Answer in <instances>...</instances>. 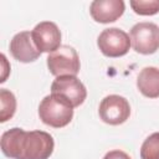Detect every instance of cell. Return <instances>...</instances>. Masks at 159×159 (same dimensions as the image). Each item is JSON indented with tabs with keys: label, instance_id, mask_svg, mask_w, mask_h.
I'll return each instance as SVG.
<instances>
[{
	"label": "cell",
	"instance_id": "cell-6",
	"mask_svg": "<svg viewBox=\"0 0 159 159\" xmlns=\"http://www.w3.org/2000/svg\"><path fill=\"white\" fill-rule=\"evenodd\" d=\"M99 118L111 125H118L124 123L130 116L129 102L118 94H109L104 97L98 108Z\"/></svg>",
	"mask_w": 159,
	"mask_h": 159
},
{
	"label": "cell",
	"instance_id": "cell-9",
	"mask_svg": "<svg viewBox=\"0 0 159 159\" xmlns=\"http://www.w3.org/2000/svg\"><path fill=\"white\" fill-rule=\"evenodd\" d=\"M125 10L123 0H94L89 5V14L99 24H109L118 20Z\"/></svg>",
	"mask_w": 159,
	"mask_h": 159
},
{
	"label": "cell",
	"instance_id": "cell-5",
	"mask_svg": "<svg viewBox=\"0 0 159 159\" xmlns=\"http://www.w3.org/2000/svg\"><path fill=\"white\" fill-rule=\"evenodd\" d=\"M97 46L107 57H120L129 51L130 37L118 27L104 29L97 39Z\"/></svg>",
	"mask_w": 159,
	"mask_h": 159
},
{
	"label": "cell",
	"instance_id": "cell-13",
	"mask_svg": "<svg viewBox=\"0 0 159 159\" xmlns=\"http://www.w3.org/2000/svg\"><path fill=\"white\" fill-rule=\"evenodd\" d=\"M140 159H159V132L152 133L143 142Z\"/></svg>",
	"mask_w": 159,
	"mask_h": 159
},
{
	"label": "cell",
	"instance_id": "cell-1",
	"mask_svg": "<svg viewBox=\"0 0 159 159\" xmlns=\"http://www.w3.org/2000/svg\"><path fill=\"white\" fill-rule=\"evenodd\" d=\"M53 148L52 135L43 130L26 132L15 127L1 135V152L11 159H48Z\"/></svg>",
	"mask_w": 159,
	"mask_h": 159
},
{
	"label": "cell",
	"instance_id": "cell-12",
	"mask_svg": "<svg viewBox=\"0 0 159 159\" xmlns=\"http://www.w3.org/2000/svg\"><path fill=\"white\" fill-rule=\"evenodd\" d=\"M0 102H1V112H0V122L4 123L12 118L16 111V98L12 92L6 88L0 89Z\"/></svg>",
	"mask_w": 159,
	"mask_h": 159
},
{
	"label": "cell",
	"instance_id": "cell-7",
	"mask_svg": "<svg viewBox=\"0 0 159 159\" xmlns=\"http://www.w3.org/2000/svg\"><path fill=\"white\" fill-rule=\"evenodd\" d=\"M51 93L62 96L73 106V108L81 106L87 97L84 84L76 76L56 77L51 84Z\"/></svg>",
	"mask_w": 159,
	"mask_h": 159
},
{
	"label": "cell",
	"instance_id": "cell-2",
	"mask_svg": "<svg viewBox=\"0 0 159 159\" xmlns=\"http://www.w3.org/2000/svg\"><path fill=\"white\" fill-rule=\"evenodd\" d=\"M39 117L46 125L62 128L72 120L73 106L62 96L51 93L40 102Z\"/></svg>",
	"mask_w": 159,
	"mask_h": 159
},
{
	"label": "cell",
	"instance_id": "cell-14",
	"mask_svg": "<svg viewBox=\"0 0 159 159\" xmlns=\"http://www.w3.org/2000/svg\"><path fill=\"white\" fill-rule=\"evenodd\" d=\"M130 6L138 15H155L159 12V0H132Z\"/></svg>",
	"mask_w": 159,
	"mask_h": 159
},
{
	"label": "cell",
	"instance_id": "cell-3",
	"mask_svg": "<svg viewBox=\"0 0 159 159\" xmlns=\"http://www.w3.org/2000/svg\"><path fill=\"white\" fill-rule=\"evenodd\" d=\"M47 67L51 75L76 76L80 72V57L77 51L70 45H61L56 51L48 53Z\"/></svg>",
	"mask_w": 159,
	"mask_h": 159
},
{
	"label": "cell",
	"instance_id": "cell-15",
	"mask_svg": "<svg viewBox=\"0 0 159 159\" xmlns=\"http://www.w3.org/2000/svg\"><path fill=\"white\" fill-rule=\"evenodd\" d=\"M103 159H132L123 150H119V149H114V150H111L108 152Z\"/></svg>",
	"mask_w": 159,
	"mask_h": 159
},
{
	"label": "cell",
	"instance_id": "cell-10",
	"mask_svg": "<svg viewBox=\"0 0 159 159\" xmlns=\"http://www.w3.org/2000/svg\"><path fill=\"white\" fill-rule=\"evenodd\" d=\"M10 52L15 60L19 62L29 63L35 60H37L41 55V52L36 48L31 32L29 31H21L16 34L11 41H10Z\"/></svg>",
	"mask_w": 159,
	"mask_h": 159
},
{
	"label": "cell",
	"instance_id": "cell-4",
	"mask_svg": "<svg viewBox=\"0 0 159 159\" xmlns=\"http://www.w3.org/2000/svg\"><path fill=\"white\" fill-rule=\"evenodd\" d=\"M130 45L142 55H152L159 48V26L154 22H138L130 29Z\"/></svg>",
	"mask_w": 159,
	"mask_h": 159
},
{
	"label": "cell",
	"instance_id": "cell-11",
	"mask_svg": "<svg viewBox=\"0 0 159 159\" xmlns=\"http://www.w3.org/2000/svg\"><path fill=\"white\" fill-rule=\"evenodd\" d=\"M137 87L139 92L148 98L159 97V68L149 66L144 67L137 78Z\"/></svg>",
	"mask_w": 159,
	"mask_h": 159
},
{
	"label": "cell",
	"instance_id": "cell-8",
	"mask_svg": "<svg viewBox=\"0 0 159 159\" xmlns=\"http://www.w3.org/2000/svg\"><path fill=\"white\" fill-rule=\"evenodd\" d=\"M36 48L42 52H53L61 46V31L52 21H41L31 31Z\"/></svg>",
	"mask_w": 159,
	"mask_h": 159
}]
</instances>
